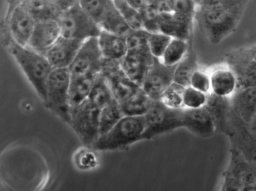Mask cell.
Wrapping results in <instances>:
<instances>
[{"instance_id":"1","label":"cell","mask_w":256,"mask_h":191,"mask_svg":"<svg viewBox=\"0 0 256 191\" xmlns=\"http://www.w3.org/2000/svg\"><path fill=\"white\" fill-rule=\"evenodd\" d=\"M196 18L201 32L212 44H218L234 32L248 0H194Z\"/></svg>"},{"instance_id":"2","label":"cell","mask_w":256,"mask_h":191,"mask_svg":"<svg viewBox=\"0 0 256 191\" xmlns=\"http://www.w3.org/2000/svg\"><path fill=\"white\" fill-rule=\"evenodd\" d=\"M10 52L27 79L40 98L45 102L46 86L53 70L46 56L27 46H22L10 40Z\"/></svg>"},{"instance_id":"3","label":"cell","mask_w":256,"mask_h":191,"mask_svg":"<svg viewBox=\"0 0 256 191\" xmlns=\"http://www.w3.org/2000/svg\"><path fill=\"white\" fill-rule=\"evenodd\" d=\"M146 127L144 116H124L108 132L100 136L92 148L97 150L125 149L140 140Z\"/></svg>"},{"instance_id":"4","label":"cell","mask_w":256,"mask_h":191,"mask_svg":"<svg viewBox=\"0 0 256 191\" xmlns=\"http://www.w3.org/2000/svg\"><path fill=\"white\" fill-rule=\"evenodd\" d=\"M184 110L171 108L161 101H154L144 116L146 127L140 140H151L183 127Z\"/></svg>"},{"instance_id":"5","label":"cell","mask_w":256,"mask_h":191,"mask_svg":"<svg viewBox=\"0 0 256 191\" xmlns=\"http://www.w3.org/2000/svg\"><path fill=\"white\" fill-rule=\"evenodd\" d=\"M70 75L68 68H53L46 82V106L70 124L68 90Z\"/></svg>"},{"instance_id":"6","label":"cell","mask_w":256,"mask_h":191,"mask_svg":"<svg viewBox=\"0 0 256 191\" xmlns=\"http://www.w3.org/2000/svg\"><path fill=\"white\" fill-rule=\"evenodd\" d=\"M100 112L88 98L70 108V124L86 146L92 147L100 137Z\"/></svg>"},{"instance_id":"7","label":"cell","mask_w":256,"mask_h":191,"mask_svg":"<svg viewBox=\"0 0 256 191\" xmlns=\"http://www.w3.org/2000/svg\"><path fill=\"white\" fill-rule=\"evenodd\" d=\"M61 36L84 41L98 38L102 28L80 7L78 0L65 11L58 20Z\"/></svg>"},{"instance_id":"8","label":"cell","mask_w":256,"mask_h":191,"mask_svg":"<svg viewBox=\"0 0 256 191\" xmlns=\"http://www.w3.org/2000/svg\"><path fill=\"white\" fill-rule=\"evenodd\" d=\"M226 135L228 137L230 146L237 150L256 172V134L232 108Z\"/></svg>"},{"instance_id":"9","label":"cell","mask_w":256,"mask_h":191,"mask_svg":"<svg viewBox=\"0 0 256 191\" xmlns=\"http://www.w3.org/2000/svg\"><path fill=\"white\" fill-rule=\"evenodd\" d=\"M10 2L4 18V26L11 40L20 46H27L36 22L22 4V0Z\"/></svg>"},{"instance_id":"10","label":"cell","mask_w":256,"mask_h":191,"mask_svg":"<svg viewBox=\"0 0 256 191\" xmlns=\"http://www.w3.org/2000/svg\"><path fill=\"white\" fill-rule=\"evenodd\" d=\"M103 59L98 38L84 40L68 68L70 77L97 75L101 72Z\"/></svg>"},{"instance_id":"11","label":"cell","mask_w":256,"mask_h":191,"mask_svg":"<svg viewBox=\"0 0 256 191\" xmlns=\"http://www.w3.org/2000/svg\"><path fill=\"white\" fill-rule=\"evenodd\" d=\"M226 60L236 80L234 92L256 87V62L246 48L229 52L226 56Z\"/></svg>"},{"instance_id":"12","label":"cell","mask_w":256,"mask_h":191,"mask_svg":"<svg viewBox=\"0 0 256 191\" xmlns=\"http://www.w3.org/2000/svg\"><path fill=\"white\" fill-rule=\"evenodd\" d=\"M100 72L106 79L114 98L118 104L142 90L125 74L120 62L104 58Z\"/></svg>"},{"instance_id":"13","label":"cell","mask_w":256,"mask_h":191,"mask_svg":"<svg viewBox=\"0 0 256 191\" xmlns=\"http://www.w3.org/2000/svg\"><path fill=\"white\" fill-rule=\"evenodd\" d=\"M176 65L167 66L160 59L154 58L142 86L143 91L153 101H160L164 91L174 82Z\"/></svg>"},{"instance_id":"14","label":"cell","mask_w":256,"mask_h":191,"mask_svg":"<svg viewBox=\"0 0 256 191\" xmlns=\"http://www.w3.org/2000/svg\"><path fill=\"white\" fill-rule=\"evenodd\" d=\"M84 42L60 36L44 54L53 68H68Z\"/></svg>"},{"instance_id":"15","label":"cell","mask_w":256,"mask_h":191,"mask_svg":"<svg viewBox=\"0 0 256 191\" xmlns=\"http://www.w3.org/2000/svg\"><path fill=\"white\" fill-rule=\"evenodd\" d=\"M160 14V32L188 42L192 30L193 18L177 12Z\"/></svg>"},{"instance_id":"16","label":"cell","mask_w":256,"mask_h":191,"mask_svg":"<svg viewBox=\"0 0 256 191\" xmlns=\"http://www.w3.org/2000/svg\"><path fill=\"white\" fill-rule=\"evenodd\" d=\"M182 122L183 127L201 138H209L216 133L212 118L204 106L196 108H184Z\"/></svg>"},{"instance_id":"17","label":"cell","mask_w":256,"mask_h":191,"mask_svg":"<svg viewBox=\"0 0 256 191\" xmlns=\"http://www.w3.org/2000/svg\"><path fill=\"white\" fill-rule=\"evenodd\" d=\"M60 36L58 21L36 22L27 47L44 54Z\"/></svg>"},{"instance_id":"18","label":"cell","mask_w":256,"mask_h":191,"mask_svg":"<svg viewBox=\"0 0 256 191\" xmlns=\"http://www.w3.org/2000/svg\"><path fill=\"white\" fill-rule=\"evenodd\" d=\"M204 106L212 118L216 132H222L226 134L232 110L230 98L216 95L212 92L206 94V100Z\"/></svg>"},{"instance_id":"19","label":"cell","mask_w":256,"mask_h":191,"mask_svg":"<svg viewBox=\"0 0 256 191\" xmlns=\"http://www.w3.org/2000/svg\"><path fill=\"white\" fill-rule=\"evenodd\" d=\"M230 158L223 174L232 176L240 181L244 186L256 182V172L234 148L230 146Z\"/></svg>"},{"instance_id":"20","label":"cell","mask_w":256,"mask_h":191,"mask_svg":"<svg viewBox=\"0 0 256 191\" xmlns=\"http://www.w3.org/2000/svg\"><path fill=\"white\" fill-rule=\"evenodd\" d=\"M22 4L34 20L38 22L60 20L64 11L59 0H22Z\"/></svg>"},{"instance_id":"21","label":"cell","mask_w":256,"mask_h":191,"mask_svg":"<svg viewBox=\"0 0 256 191\" xmlns=\"http://www.w3.org/2000/svg\"><path fill=\"white\" fill-rule=\"evenodd\" d=\"M230 101L234 111L246 123L256 115V87L234 92Z\"/></svg>"},{"instance_id":"22","label":"cell","mask_w":256,"mask_h":191,"mask_svg":"<svg viewBox=\"0 0 256 191\" xmlns=\"http://www.w3.org/2000/svg\"><path fill=\"white\" fill-rule=\"evenodd\" d=\"M98 40L101 52L104 58L121 62L126 56V38L102 30Z\"/></svg>"},{"instance_id":"23","label":"cell","mask_w":256,"mask_h":191,"mask_svg":"<svg viewBox=\"0 0 256 191\" xmlns=\"http://www.w3.org/2000/svg\"><path fill=\"white\" fill-rule=\"evenodd\" d=\"M99 26L102 30L124 38L134 31L116 8L113 0H110Z\"/></svg>"},{"instance_id":"24","label":"cell","mask_w":256,"mask_h":191,"mask_svg":"<svg viewBox=\"0 0 256 191\" xmlns=\"http://www.w3.org/2000/svg\"><path fill=\"white\" fill-rule=\"evenodd\" d=\"M153 63L142 56L127 52L120 62V66L125 74L142 88L145 76Z\"/></svg>"},{"instance_id":"25","label":"cell","mask_w":256,"mask_h":191,"mask_svg":"<svg viewBox=\"0 0 256 191\" xmlns=\"http://www.w3.org/2000/svg\"><path fill=\"white\" fill-rule=\"evenodd\" d=\"M96 76L70 77L68 90L70 108L78 105L88 98Z\"/></svg>"},{"instance_id":"26","label":"cell","mask_w":256,"mask_h":191,"mask_svg":"<svg viewBox=\"0 0 256 191\" xmlns=\"http://www.w3.org/2000/svg\"><path fill=\"white\" fill-rule=\"evenodd\" d=\"M150 33L144 30H134L127 38V52L137 54L154 62L149 44Z\"/></svg>"},{"instance_id":"27","label":"cell","mask_w":256,"mask_h":191,"mask_svg":"<svg viewBox=\"0 0 256 191\" xmlns=\"http://www.w3.org/2000/svg\"><path fill=\"white\" fill-rule=\"evenodd\" d=\"M88 99L100 110L114 100L108 81L101 72L96 76Z\"/></svg>"},{"instance_id":"28","label":"cell","mask_w":256,"mask_h":191,"mask_svg":"<svg viewBox=\"0 0 256 191\" xmlns=\"http://www.w3.org/2000/svg\"><path fill=\"white\" fill-rule=\"evenodd\" d=\"M153 102L142 90L119 105L124 116H144Z\"/></svg>"},{"instance_id":"29","label":"cell","mask_w":256,"mask_h":191,"mask_svg":"<svg viewBox=\"0 0 256 191\" xmlns=\"http://www.w3.org/2000/svg\"><path fill=\"white\" fill-rule=\"evenodd\" d=\"M197 70L196 56L189 48L186 54L176 66L174 82L185 88L190 86L191 77Z\"/></svg>"},{"instance_id":"30","label":"cell","mask_w":256,"mask_h":191,"mask_svg":"<svg viewBox=\"0 0 256 191\" xmlns=\"http://www.w3.org/2000/svg\"><path fill=\"white\" fill-rule=\"evenodd\" d=\"M210 80L212 92L216 95L228 96L234 91L236 80L230 70H216L211 76Z\"/></svg>"},{"instance_id":"31","label":"cell","mask_w":256,"mask_h":191,"mask_svg":"<svg viewBox=\"0 0 256 191\" xmlns=\"http://www.w3.org/2000/svg\"><path fill=\"white\" fill-rule=\"evenodd\" d=\"M124 116L119 104L115 99L101 109L100 114V136L108 132Z\"/></svg>"},{"instance_id":"32","label":"cell","mask_w":256,"mask_h":191,"mask_svg":"<svg viewBox=\"0 0 256 191\" xmlns=\"http://www.w3.org/2000/svg\"><path fill=\"white\" fill-rule=\"evenodd\" d=\"M189 48L188 42L172 38L166 48L161 60L167 66H176L184 56Z\"/></svg>"},{"instance_id":"33","label":"cell","mask_w":256,"mask_h":191,"mask_svg":"<svg viewBox=\"0 0 256 191\" xmlns=\"http://www.w3.org/2000/svg\"><path fill=\"white\" fill-rule=\"evenodd\" d=\"M113 1L116 8L132 30H144L143 22L138 10L131 6L126 0Z\"/></svg>"},{"instance_id":"34","label":"cell","mask_w":256,"mask_h":191,"mask_svg":"<svg viewBox=\"0 0 256 191\" xmlns=\"http://www.w3.org/2000/svg\"><path fill=\"white\" fill-rule=\"evenodd\" d=\"M185 87L173 82L164 92L160 101L173 109L184 108L183 94Z\"/></svg>"},{"instance_id":"35","label":"cell","mask_w":256,"mask_h":191,"mask_svg":"<svg viewBox=\"0 0 256 191\" xmlns=\"http://www.w3.org/2000/svg\"><path fill=\"white\" fill-rule=\"evenodd\" d=\"M142 17L144 30L150 34L160 32V13L152 2L138 10Z\"/></svg>"},{"instance_id":"36","label":"cell","mask_w":256,"mask_h":191,"mask_svg":"<svg viewBox=\"0 0 256 191\" xmlns=\"http://www.w3.org/2000/svg\"><path fill=\"white\" fill-rule=\"evenodd\" d=\"M110 2V0H78L83 10L98 25L102 20Z\"/></svg>"},{"instance_id":"37","label":"cell","mask_w":256,"mask_h":191,"mask_svg":"<svg viewBox=\"0 0 256 191\" xmlns=\"http://www.w3.org/2000/svg\"><path fill=\"white\" fill-rule=\"evenodd\" d=\"M172 38L171 36L162 32L151 34L149 44L152 56L161 59Z\"/></svg>"},{"instance_id":"38","label":"cell","mask_w":256,"mask_h":191,"mask_svg":"<svg viewBox=\"0 0 256 191\" xmlns=\"http://www.w3.org/2000/svg\"><path fill=\"white\" fill-rule=\"evenodd\" d=\"M206 100V94L189 86L185 88L183 94L184 108H196L203 106Z\"/></svg>"},{"instance_id":"39","label":"cell","mask_w":256,"mask_h":191,"mask_svg":"<svg viewBox=\"0 0 256 191\" xmlns=\"http://www.w3.org/2000/svg\"><path fill=\"white\" fill-rule=\"evenodd\" d=\"M190 86L204 94H208L211 88L210 78L204 72L197 70L191 77Z\"/></svg>"},{"instance_id":"40","label":"cell","mask_w":256,"mask_h":191,"mask_svg":"<svg viewBox=\"0 0 256 191\" xmlns=\"http://www.w3.org/2000/svg\"><path fill=\"white\" fill-rule=\"evenodd\" d=\"M174 12L182 13L194 18L196 13V2L191 0H170Z\"/></svg>"},{"instance_id":"41","label":"cell","mask_w":256,"mask_h":191,"mask_svg":"<svg viewBox=\"0 0 256 191\" xmlns=\"http://www.w3.org/2000/svg\"><path fill=\"white\" fill-rule=\"evenodd\" d=\"M222 181L220 191H243L244 184L239 180L222 173Z\"/></svg>"},{"instance_id":"42","label":"cell","mask_w":256,"mask_h":191,"mask_svg":"<svg viewBox=\"0 0 256 191\" xmlns=\"http://www.w3.org/2000/svg\"><path fill=\"white\" fill-rule=\"evenodd\" d=\"M152 3L160 14L170 13L172 11L170 0H154Z\"/></svg>"},{"instance_id":"43","label":"cell","mask_w":256,"mask_h":191,"mask_svg":"<svg viewBox=\"0 0 256 191\" xmlns=\"http://www.w3.org/2000/svg\"><path fill=\"white\" fill-rule=\"evenodd\" d=\"M128 4L137 10L147 6L152 2L150 0H126Z\"/></svg>"},{"instance_id":"44","label":"cell","mask_w":256,"mask_h":191,"mask_svg":"<svg viewBox=\"0 0 256 191\" xmlns=\"http://www.w3.org/2000/svg\"><path fill=\"white\" fill-rule=\"evenodd\" d=\"M250 129L256 134V115L253 118L249 124H248Z\"/></svg>"},{"instance_id":"45","label":"cell","mask_w":256,"mask_h":191,"mask_svg":"<svg viewBox=\"0 0 256 191\" xmlns=\"http://www.w3.org/2000/svg\"><path fill=\"white\" fill-rule=\"evenodd\" d=\"M246 49L250 56L256 62V46Z\"/></svg>"}]
</instances>
